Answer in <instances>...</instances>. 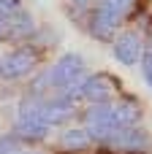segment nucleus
<instances>
[{
	"label": "nucleus",
	"instance_id": "obj_1",
	"mask_svg": "<svg viewBox=\"0 0 152 154\" xmlns=\"http://www.w3.org/2000/svg\"><path fill=\"white\" fill-rule=\"evenodd\" d=\"M141 119V111L136 103H103V106H90L84 114L87 130H122L133 127Z\"/></svg>",
	"mask_w": 152,
	"mask_h": 154
},
{
	"label": "nucleus",
	"instance_id": "obj_2",
	"mask_svg": "<svg viewBox=\"0 0 152 154\" xmlns=\"http://www.w3.org/2000/svg\"><path fill=\"white\" fill-rule=\"evenodd\" d=\"M84 70H87L84 57L76 54V51H68V54H63V57L49 68V73H44V76L33 84V92H41V87H54V89H63V92H65V89H73V87L82 84Z\"/></svg>",
	"mask_w": 152,
	"mask_h": 154
},
{
	"label": "nucleus",
	"instance_id": "obj_3",
	"mask_svg": "<svg viewBox=\"0 0 152 154\" xmlns=\"http://www.w3.org/2000/svg\"><path fill=\"white\" fill-rule=\"evenodd\" d=\"M114 87H117V81H114L109 73H92V76L84 79L79 87L65 89V95H68L71 100H73V97H82V100H87V103H92V106H103V103L112 100Z\"/></svg>",
	"mask_w": 152,
	"mask_h": 154
},
{
	"label": "nucleus",
	"instance_id": "obj_4",
	"mask_svg": "<svg viewBox=\"0 0 152 154\" xmlns=\"http://www.w3.org/2000/svg\"><path fill=\"white\" fill-rule=\"evenodd\" d=\"M49 125L38 116V97L35 100H27L22 103V111H19V119H16V138H27V141H41L49 135Z\"/></svg>",
	"mask_w": 152,
	"mask_h": 154
},
{
	"label": "nucleus",
	"instance_id": "obj_5",
	"mask_svg": "<svg viewBox=\"0 0 152 154\" xmlns=\"http://www.w3.org/2000/svg\"><path fill=\"white\" fill-rule=\"evenodd\" d=\"M35 62H38V57H35V51L33 49H14L11 54H5L3 60H0V79H22V76H27L33 68H35Z\"/></svg>",
	"mask_w": 152,
	"mask_h": 154
},
{
	"label": "nucleus",
	"instance_id": "obj_6",
	"mask_svg": "<svg viewBox=\"0 0 152 154\" xmlns=\"http://www.w3.org/2000/svg\"><path fill=\"white\" fill-rule=\"evenodd\" d=\"M112 54L122 62V65H136L144 57V46H141V35L139 32H122L117 35V41L112 43Z\"/></svg>",
	"mask_w": 152,
	"mask_h": 154
},
{
	"label": "nucleus",
	"instance_id": "obj_7",
	"mask_svg": "<svg viewBox=\"0 0 152 154\" xmlns=\"http://www.w3.org/2000/svg\"><path fill=\"white\" fill-rule=\"evenodd\" d=\"M120 19H122L120 14H114L106 3H101V5L92 8V14H90V19H87V30H90L95 38H112V32L117 30Z\"/></svg>",
	"mask_w": 152,
	"mask_h": 154
},
{
	"label": "nucleus",
	"instance_id": "obj_8",
	"mask_svg": "<svg viewBox=\"0 0 152 154\" xmlns=\"http://www.w3.org/2000/svg\"><path fill=\"white\" fill-rule=\"evenodd\" d=\"M90 143H92V135L90 130H82V127H71L60 135V146L65 152H84L90 149Z\"/></svg>",
	"mask_w": 152,
	"mask_h": 154
},
{
	"label": "nucleus",
	"instance_id": "obj_9",
	"mask_svg": "<svg viewBox=\"0 0 152 154\" xmlns=\"http://www.w3.org/2000/svg\"><path fill=\"white\" fill-rule=\"evenodd\" d=\"M16 14H22V0H0V19L3 22Z\"/></svg>",
	"mask_w": 152,
	"mask_h": 154
},
{
	"label": "nucleus",
	"instance_id": "obj_10",
	"mask_svg": "<svg viewBox=\"0 0 152 154\" xmlns=\"http://www.w3.org/2000/svg\"><path fill=\"white\" fill-rule=\"evenodd\" d=\"M141 76L147 81V87L152 89V46L144 49V57H141Z\"/></svg>",
	"mask_w": 152,
	"mask_h": 154
},
{
	"label": "nucleus",
	"instance_id": "obj_11",
	"mask_svg": "<svg viewBox=\"0 0 152 154\" xmlns=\"http://www.w3.org/2000/svg\"><path fill=\"white\" fill-rule=\"evenodd\" d=\"M103 3H106V5H109V8L114 11V14L125 16V14H128V11L133 8V3H136V0H103Z\"/></svg>",
	"mask_w": 152,
	"mask_h": 154
},
{
	"label": "nucleus",
	"instance_id": "obj_12",
	"mask_svg": "<svg viewBox=\"0 0 152 154\" xmlns=\"http://www.w3.org/2000/svg\"><path fill=\"white\" fill-rule=\"evenodd\" d=\"M16 138H0V154H14Z\"/></svg>",
	"mask_w": 152,
	"mask_h": 154
},
{
	"label": "nucleus",
	"instance_id": "obj_13",
	"mask_svg": "<svg viewBox=\"0 0 152 154\" xmlns=\"http://www.w3.org/2000/svg\"><path fill=\"white\" fill-rule=\"evenodd\" d=\"M3 32H5V22L0 19V35H3Z\"/></svg>",
	"mask_w": 152,
	"mask_h": 154
},
{
	"label": "nucleus",
	"instance_id": "obj_14",
	"mask_svg": "<svg viewBox=\"0 0 152 154\" xmlns=\"http://www.w3.org/2000/svg\"><path fill=\"white\" fill-rule=\"evenodd\" d=\"M14 154H41V152H24V149H22V152H14Z\"/></svg>",
	"mask_w": 152,
	"mask_h": 154
}]
</instances>
